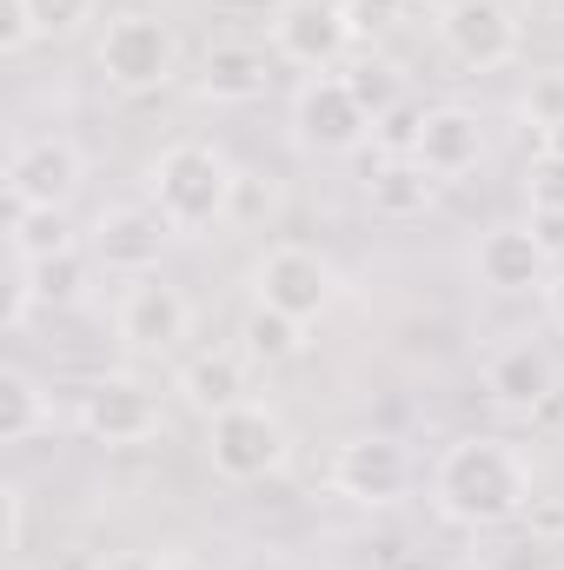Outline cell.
<instances>
[{
  "instance_id": "cell-1",
  "label": "cell",
  "mask_w": 564,
  "mask_h": 570,
  "mask_svg": "<svg viewBox=\"0 0 564 570\" xmlns=\"http://www.w3.org/2000/svg\"><path fill=\"white\" fill-rule=\"evenodd\" d=\"M431 504L465 531H498L532 511V464L512 438H451L431 464Z\"/></svg>"
},
{
  "instance_id": "cell-2",
  "label": "cell",
  "mask_w": 564,
  "mask_h": 570,
  "mask_svg": "<svg viewBox=\"0 0 564 570\" xmlns=\"http://www.w3.org/2000/svg\"><path fill=\"white\" fill-rule=\"evenodd\" d=\"M233 193H240V173L233 159L213 140H179L166 146L146 173V199L159 206V219L173 233H206L233 213Z\"/></svg>"
},
{
  "instance_id": "cell-3",
  "label": "cell",
  "mask_w": 564,
  "mask_h": 570,
  "mask_svg": "<svg viewBox=\"0 0 564 570\" xmlns=\"http://www.w3.org/2000/svg\"><path fill=\"white\" fill-rule=\"evenodd\" d=\"M94 60L107 73V87H120V94H159L179 73V33L153 7H127V13H107V33H100Z\"/></svg>"
},
{
  "instance_id": "cell-4",
  "label": "cell",
  "mask_w": 564,
  "mask_h": 570,
  "mask_svg": "<svg viewBox=\"0 0 564 570\" xmlns=\"http://www.w3.org/2000/svg\"><path fill=\"white\" fill-rule=\"evenodd\" d=\"M292 458V431L273 405H233L220 419H206V464L226 478V484H266Z\"/></svg>"
},
{
  "instance_id": "cell-5",
  "label": "cell",
  "mask_w": 564,
  "mask_h": 570,
  "mask_svg": "<svg viewBox=\"0 0 564 570\" xmlns=\"http://www.w3.org/2000/svg\"><path fill=\"white\" fill-rule=\"evenodd\" d=\"M412 478H419L412 451H406L399 438H386V431H359V438H346V444L332 451V464H325V484H332L346 504H366V511L399 504V498L412 491Z\"/></svg>"
},
{
  "instance_id": "cell-6",
  "label": "cell",
  "mask_w": 564,
  "mask_h": 570,
  "mask_svg": "<svg viewBox=\"0 0 564 570\" xmlns=\"http://www.w3.org/2000/svg\"><path fill=\"white\" fill-rule=\"evenodd\" d=\"M431 27H438V47H445L465 73H498V67H512L518 47H525V27H518V13H512L505 0H445Z\"/></svg>"
},
{
  "instance_id": "cell-7",
  "label": "cell",
  "mask_w": 564,
  "mask_h": 570,
  "mask_svg": "<svg viewBox=\"0 0 564 570\" xmlns=\"http://www.w3.org/2000/svg\"><path fill=\"white\" fill-rule=\"evenodd\" d=\"M159 425H166V399H159V385H146L134 372H107L80 392V431L107 451L146 444V438H159Z\"/></svg>"
},
{
  "instance_id": "cell-8",
  "label": "cell",
  "mask_w": 564,
  "mask_h": 570,
  "mask_svg": "<svg viewBox=\"0 0 564 570\" xmlns=\"http://www.w3.org/2000/svg\"><path fill=\"white\" fill-rule=\"evenodd\" d=\"M372 134V114L359 107V94L346 87V73H312L299 94H292V140L319 159H346L359 153Z\"/></svg>"
},
{
  "instance_id": "cell-9",
  "label": "cell",
  "mask_w": 564,
  "mask_h": 570,
  "mask_svg": "<svg viewBox=\"0 0 564 570\" xmlns=\"http://www.w3.org/2000/svg\"><path fill=\"white\" fill-rule=\"evenodd\" d=\"M253 298L273 305V312H285V318H299V325H312V318L332 312L339 273H332L312 246H273V253H260V266H253Z\"/></svg>"
},
{
  "instance_id": "cell-10",
  "label": "cell",
  "mask_w": 564,
  "mask_h": 570,
  "mask_svg": "<svg viewBox=\"0 0 564 570\" xmlns=\"http://www.w3.org/2000/svg\"><path fill=\"white\" fill-rule=\"evenodd\" d=\"M80 179H87V159H80V146L67 140V134H33V140H20L7 153V199L13 206H54V213H67V199L80 193Z\"/></svg>"
},
{
  "instance_id": "cell-11",
  "label": "cell",
  "mask_w": 564,
  "mask_h": 570,
  "mask_svg": "<svg viewBox=\"0 0 564 570\" xmlns=\"http://www.w3.org/2000/svg\"><path fill=\"white\" fill-rule=\"evenodd\" d=\"M266 33H273V53L292 60V67H305V73H332L346 60V47L359 40L339 0H292Z\"/></svg>"
},
{
  "instance_id": "cell-12",
  "label": "cell",
  "mask_w": 564,
  "mask_h": 570,
  "mask_svg": "<svg viewBox=\"0 0 564 570\" xmlns=\"http://www.w3.org/2000/svg\"><path fill=\"white\" fill-rule=\"evenodd\" d=\"M471 279L498 298H518V292H545L552 285V253L532 226H485L478 246H471Z\"/></svg>"
},
{
  "instance_id": "cell-13",
  "label": "cell",
  "mask_w": 564,
  "mask_h": 570,
  "mask_svg": "<svg viewBox=\"0 0 564 570\" xmlns=\"http://www.w3.org/2000/svg\"><path fill=\"white\" fill-rule=\"evenodd\" d=\"M166 239H173V226L159 219V206L153 199H127V206H107L100 219H94V259L107 266V273H159V253H166Z\"/></svg>"
},
{
  "instance_id": "cell-14",
  "label": "cell",
  "mask_w": 564,
  "mask_h": 570,
  "mask_svg": "<svg viewBox=\"0 0 564 570\" xmlns=\"http://www.w3.org/2000/svg\"><path fill=\"white\" fill-rule=\"evenodd\" d=\"M485 153H492V134H485L478 107H458V100L425 107L419 140H412V159H419L431 179H465V173H478V166H485Z\"/></svg>"
},
{
  "instance_id": "cell-15",
  "label": "cell",
  "mask_w": 564,
  "mask_h": 570,
  "mask_svg": "<svg viewBox=\"0 0 564 570\" xmlns=\"http://www.w3.org/2000/svg\"><path fill=\"white\" fill-rule=\"evenodd\" d=\"M186 332H193V298L173 279L146 273V279L120 298V338H127L134 352H179Z\"/></svg>"
},
{
  "instance_id": "cell-16",
  "label": "cell",
  "mask_w": 564,
  "mask_h": 570,
  "mask_svg": "<svg viewBox=\"0 0 564 570\" xmlns=\"http://www.w3.org/2000/svg\"><path fill=\"white\" fill-rule=\"evenodd\" d=\"M552 392H558V372H552L545 345L512 338V345H498V352L485 358V399H492L498 412H525V419H532Z\"/></svg>"
},
{
  "instance_id": "cell-17",
  "label": "cell",
  "mask_w": 564,
  "mask_h": 570,
  "mask_svg": "<svg viewBox=\"0 0 564 570\" xmlns=\"http://www.w3.org/2000/svg\"><path fill=\"white\" fill-rule=\"evenodd\" d=\"M266 87H273V60H266L260 47H246V40L206 47V60H200V94H206V100L246 107V100H260Z\"/></svg>"
},
{
  "instance_id": "cell-18",
  "label": "cell",
  "mask_w": 564,
  "mask_h": 570,
  "mask_svg": "<svg viewBox=\"0 0 564 570\" xmlns=\"http://www.w3.org/2000/svg\"><path fill=\"white\" fill-rule=\"evenodd\" d=\"M200 419H220V412H233V405H246V365H240V352H193L186 365H179V385H173Z\"/></svg>"
},
{
  "instance_id": "cell-19",
  "label": "cell",
  "mask_w": 564,
  "mask_h": 570,
  "mask_svg": "<svg viewBox=\"0 0 564 570\" xmlns=\"http://www.w3.org/2000/svg\"><path fill=\"white\" fill-rule=\"evenodd\" d=\"M431 193H438V179L425 173L412 153L386 159V166L372 173V186H366V199H372V213H379V219H419L425 206H431Z\"/></svg>"
},
{
  "instance_id": "cell-20",
  "label": "cell",
  "mask_w": 564,
  "mask_h": 570,
  "mask_svg": "<svg viewBox=\"0 0 564 570\" xmlns=\"http://www.w3.org/2000/svg\"><path fill=\"white\" fill-rule=\"evenodd\" d=\"M47 425H54V399L20 365H7L0 372V444H33Z\"/></svg>"
},
{
  "instance_id": "cell-21",
  "label": "cell",
  "mask_w": 564,
  "mask_h": 570,
  "mask_svg": "<svg viewBox=\"0 0 564 570\" xmlns=\"http://www.w3.org/2000/svg\"><path fill=\"white\" fill-rule=\"evenodd\" d=\"M7 246H13V259L40 266V259L74 253V226H67V213H54V206H13V219H7Z\"/></svg>"
},
{
  "instance_id": "cell-22",
  "label": "cell",
  "mask_w": 564,
  "mask_h": 570,
  "mask_svg": "<svg viewBox=\"0 0 564 570\" xmlns=\"http://www.w3.org/2000/svg\"><path fill=\"white\" fill-rule=\"evenodd\" d=\"M240 352H246L253 365H285V358L305 352V325L285 318V312H273V305H253L246 325H240Z\"/></svg>"
},
{
  "instance_id": "cell-23",
  "label": "cell",
  "mask_w": 564,
  "mask_h": 570,
  "mask_svg": "<svg viewBox=\"0 0 564 570\" xmlns=\"http://www.w3.org/2000/svg\"><path fill=\"white\" fill-rule=\"evenodd\" d=\"M518 120L538 127L545 140L564 134V67H545V73L525 80V94H518Z\"/></svg>"
},
{
  "instance_id": "cell-24",
  "label": "cell",
  "mask_w": 564,
  "mask_h": 570,
  "mask_svg": "<svg viewBox=\"0 0 564 570\" xmlns=\"http://www.w3.org/2000/svg\"><path fill=\"white\" fill-rule=\"evenodd\" d=\"M525 199L532 213H564V134H552L545 153L525 166Z\"/></svg>"
},
{
  "instance_id": "cell-25",
  "label": "cell",
  "mask_w": 564,
  "mask_h": 570,
  "mask_svg": "<svg viewBox=\"0 0 564 570\" xmlns=\"http://www.w3.org/2000/svg\"><path fill=\"white\" fill-rule=\"evenodd\" d=\"M346 87L359 94V107L372 114V127H379V120H386V114L399 107V73H392L386 60H359V67L346 73Z\"/></svg>"
},
{
  "instance_id": "cell-26",
  "label": "cell",
  "mask_w": 564,
  "mask_h": 570,
  "mask_svg": "<svg viewBox=\"0 0 564 570\" xmlns=\"http://www.w3.org/2000/svg\"><path fill=\"white\" fill-rule=\"evenodd\" d=\"M33 40H40L33 0H0V53H27Z\"/></svg>"
},
{
  "instance_id": "cell-27",
  "label": "cell",
  "mask_w": 564,
  "mask_h": 570,
  "mask_svg": "<svg viewBox=\"0 0 564 570\" xmlns=\"http://www.w3.org/2000/svg\"><path fill=\"white\" fill-rule=\"evenodd\" d=\"M33 20H40V33L67 40V33H80L94 20V0H33Z\"/></svg>"
},
{
  "instance_id": "cell-28",
  "label": "cell",
  "mask_w": 564,
  "mask_h": 570,
  "mask_svg": "<svg viewBox=\"0 0 564 570\" xmlns=\"http://www.w3.org/2000/svg\"><path fill=\"white\" fill-rule=\"evenodd\" d=\"M33 292H40V298H74V292H80V266H74V253L40 259V266H33Z\"/></svg>"
},
{
  "instance_id": "cell-29",
  "label": "cell",
  "mask_w": 564,
  "mask_h": 570,
  "mask_svg": "<svg viewBox=\"0 0 564 570\" xmlns=\"http://www.w3.org/2000/svg\"><path fill=\"white\" fill-rule=\"evenodd\" d=\"M339 7H346L352 33H379V27H392V20H399V7H406V0H339Z\"/></svg>"
},
{
  "instance_id": "cell-30",
  "label": "cell",
  "mask_w": 564,
  "mask_h": 570,
  "mask_svg": "<svg viewBox=\"0 0 564 570\" xmlns=\"http://www.w3.org/2000/svg\"><path fill=\"white\" fill-rule=\"evenodd\" d=\"M285 7L292 0H213V13H226V20H266V27L280 20Z\"/></svg>"
},
{
  "instance_id": "cell-31",
  "label": "cell",
  "mask_w": 564,
  "mask_h": 570,
  "mask_svg": "<svg viewBox=\"0 0 564 570\" xmlns=\"http://www.w3.org/2000/svg\"><path fill=\"white\" fill-rule=\"evenodd\" d=\"M532 233L545 239V253H552V259L564 253V213H532Z\"/></svg>"
},
{
  "instance_id": "cell-32",
  "label": "cell",
  "mask_w": 564,
  "mask_h": 570,
  "mask_svg": "<svg viewBox=\"0 0 564 570\" xmlns=\"http://www.w3.org/2000/svg\"><path fill=\"white\" fill-rule=\"evenodd\" d=\"M545 312H552V325L564 332V273H552V285H545Z\"/></svg>"
},
{
  "instance_id": "cell-33",
  "label": "cell",
  "mask_w": 564,
  "mask_h": 570,
  "mask_svg": "<svg viewBox=\"0 0 564 570\" xmlns=\"http://www.w3.org/2000/svg\"><path fill=\"white\" fill-rule=\"evenodd\" d=\"M114 570H134V558H127V564H114ZM153 570H159V564H153Z\"/></svg>"
}]
</instances>
